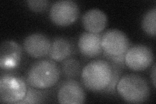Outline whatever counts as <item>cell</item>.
<instances>
[{"label":"cell","instance_id":"2e32d148","mask_svg":"<svg viewBox=\"0 0 156 104\" xmlns=\"http://www.w3.org/2000/svg\"><path fill=\"white\" fill-rule=\"evenodd\" d=\"M46 98V92L43 89H39L29 86L26 96L19 104L22 103H41L45 102Z\"/></svg>","mask_w":156,"mask_h":104},{"label":"cell","instance_id":"ac0fdd59","mask_svg":"<svg viewBox=\"0 0 156 104\" xmlns=\"http://www.w3.org/2000/svg\"><path fill=\"white\" fill-rule=\"evenodd\" d=\"M28 7L37 13L44 11L50 5V2L47 0H29L26 2Z\"/></svg>","mask_w":156,"mask_h":104},{"label":"cell","instance_id":"30bf717a","mask_svg":"<svg viewBox=\"0 0 156 104\" xmlns=\"http://www.w3.org/2000/svg\"><path fill=\"white\" fill-rule=\"evenodd\" d=\"M51 42L46 35L40 33L29 34L24 39V50L31 57L39 59L48 55L50 51Z\"/></svg>","mask_w":156,"mask_h":104},{"label":"cell","instance_id":"5b68a950","mask_svg":"<svg viewBox=\"0 0 156 104\" xmlns=\"http://www.w3.org/2000/svg\"><path fill=\"white\" fill-rule=\"evenodd\" d=\"M79 14V5L72 0H60L54 2L49 12L51 21L57 26L63 27L74 23Z\"/></svg>","mask_w":156,"mask_h":104},{"label":"cell","instance_id":"9a60e30c","mask_svg":"<svg viewBox=\"0 0 156 104\" xmlns=\"http://www.w3.org/2000/svg\"><path fill=\"white\" fill-rule=\"evenodd\" d=\"M156 8L154 7L146 12L142 19V27L144 31L151 37L156 34Z\"/></svg>","mask_w":156,"mask_h":104},{"label":"cell","instance_id":"8fae6325","mask_svg":"<svg viewBox=\"0 0 156 104\" xmlns=\"http://www.w3.org/2000/svg\"><path fill=\"white\" fill-rule=\"evenodd\" d=\"M101 33L83 32L78 40V48L82 56L87 58H94L103 52Z\"/></svg>","mask_w":156,"mask_h":104},{"label":"cell","instance_id":"ba28073f","mask_svg":"<svg viewBox=\"0 0 156 104\" xmlns=\"http://www.w3.org/2000/svg\"><path fill=\"white\" fill-rule=\"evenodd\" d=\"M58 102L62 104H81L86 101V92L81 84L74 79H67L58 87Z\"/></svg>","mask_w":156,"mask_h":104},{"label":"cell","instance_id":"5bb4252c","mask_svg":"<svg viewBox=\"0 0 156 104\" xmlns=\"http://www.w3.org/2000/svg\"><path fill=\"white\" fill-rule=\"evenodd\" d=\"M60 68L62 76L67 79L76 78L80 75L82 70L81 63L74 57L62 61Z\"/></svg>","mask_w":156,"mask_h":104},{"label":"cell","instance_id":"7a4b0ae2","mask_svg":"<svg viewBox=\"0 0 156 104\" xmlns=\"http://www.w3.org/2000/svg\"><path fill=\"white\" fill-rule=\"evenodd\" d=\"M61 74V68L55 61L44 59L35 62L29 67L26 80L29 86L44 90L56 85Z\"/></svg>","mask_w":156,"mask_h":104},{"label":"cell","instance_id":"e0dca14e","mask_svg":"<svg viewBox=\"0 0 156 104\" xmlns=\"http://www.w3.org/2000/svg\"><path fill=\"white\" fill-rule=\"evenodd\" d=\"M113 65V77L112 79V81L110 83V85L106 88L105 90L103 91L105 93H111V94H114L116 92V88L117 83H118L120 78L121 77V70L120 67L119 66L115 65V64H111Z\"/></svg>","mask_w":156,"mask_h":104},{"label":"cell","instance_id":"4fadbf2b","mask_svg":"<svg viewBox=\"0 0 156 104\" xmlns=\"http://www.w3.org/2000/svg\"><path fill=\"white\" fill-rule=\"evenodd\" d=\"M74 52L72 44L68 38L58 37L51 42L49 57L56 62H62L70 58Z\"/></svg>","mask_w":156,"mask_h":104},{"label":"cell","instance_id":"6da1fadb","mask_svg":"<svg viewBox=\"0 0 156 104\" xmlns=\"http://www.w3.org/2000/svg\"><path fill=\"white\" fill-rule=\"evenodd\" d=\"M113 77V65L104 59H95L83 68L81 80L84 87L92 92H101L107 88Z\"/></svg>","mask_w":156,"mask_h":104},{"label":"cell","instance_id":"8992f818","mask_svg":"<svg viewBox=\"0 0 156 104\" xmlns=\"http://www.w3.org/2000/svg\"><path fill=\"white\" fill-rule=\"evenodd\" d=\"M101 46L104 55L120 56L125 55L128 51L130 42L123 31L117 29H110L102 34Z\"/></svg>","mask_w":156,"mask_h":104},{"label":"cell","instance_id":"d6986e66","mask_svg":"<svg viewBox=\"0 0 156 104\" xmlns=\"http://www.w3.org/2000/svg\"><path fill=\"white\" fill-rule=\"evenodd\" d=\"M155 64H154V65L152 66V69L151 70V74H150V77L151 79L152 80V83L154 87L155 88L156 87V83H155V75H156V70H155Z\"/></svg>","mask_w":156,"mask_h":104},{"label":"cell","instance_id":"9c48e42d","mask_svg":"<svg viewBox=\"0 0 156 104\" xmlns=\"http://www.w3.org/2000/svg\"><path fill=\"white\" fill-rule=\"evenodd\" d=\"M22 56V48L17 42L12 40L2 42L0 47L1 70L11 71L16 69L21 63Z\"/></svg>","mask_w":156,"mask_h":104},{"label":"cell","instance_id":"3957f363","mask_svg":"<svg viewBox=\"0 0 156 104\" xmlns=\"http://www.w3.org/2000/svg\"><path fill=\"white\" fill-rule=\"evenodd\" d=\"M116 91L124 100L131 103L146 102L150 95L149 83L142 76L129 74L120 77Z\"/></svg>","mask_w":156,"mask_h":104},{"label":"cell","instance_id":"52a82bcc","mask_svg":"<svg viewBox=\"0 0 156 104\" xmlns=\"http://www.w3.org/2000/svg\"><path fill=\"white\" fill-rule=\"evenodd\" d=\"M154 61V55L151 48L144 44H136L125 53L124 62L130 70L139 72L149 68Z\"/></svg>","mask_w":156,"mask_h":104},{"label":"cell","instance_id":"277c9868","mask_svg":"<svg viewBox=\"0 0 156 104\" xmlns=\"http://www.w3.org/2000/svg\"><path fill=\"white\" fill-rule=\"evenodd\" d=\"M27 87L20 76L13 73L2 74L0 77V102L18 103L26 96Z\"/></svg>","mask_w":156,"mask_h":104},{"label":"cell","instance_id":"7c38bea8","mask_svg":"<svg viewBox=\"0 0 156 104\" xmlns=\"http://www.w3.org/2000/svg\"><path fill=\"white\" fill-rule=\"evenodd\" d=\"M81 22L83 26L88 32L100 33L107 26V16L99 9H91L83 14Z\"/></svg>","mask_w":156,"mask_h":104}]
</instances>
